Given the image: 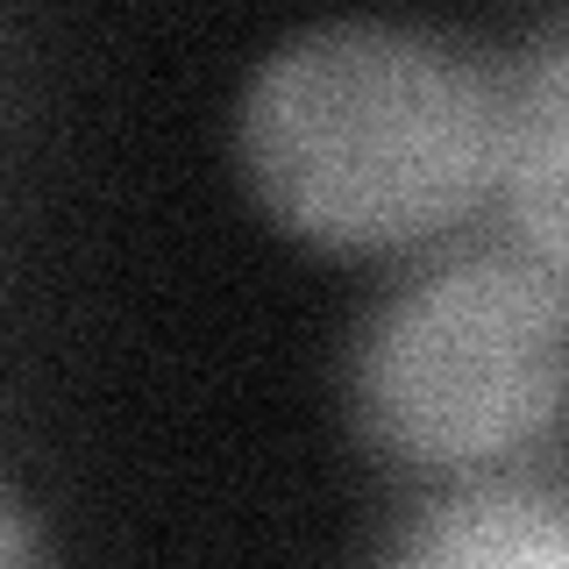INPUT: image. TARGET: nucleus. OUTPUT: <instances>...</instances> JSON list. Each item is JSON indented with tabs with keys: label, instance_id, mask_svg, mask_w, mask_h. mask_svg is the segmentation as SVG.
Segmentation results:
<instances>
[{
	"label": "nucleus",
	"instance_id": "obj_2",
	"mask_svg": "<svg viewBox=\"0 0 569 569\" xmlns=\"http://www.w3.org/2000/svg\"><path fill=\"white\" fill-rule=\"evenodd\" d=\"M349 413L413 470H485L569 413V284L520 242L420 263L349 349Z\"/></svg>",
	"mask_w": 569,
	"mask_h": 569
},
{
	"label": "nucleus",
	"instance_id": "obj_3",
	"mask_svg": "<svg viewBox=\"0 0 569 569\" xmlns=\"http://www.w3.org/2000/svg\"><path fill=\"white\" fill-rule=\"evenodd\" d=\"M378 569H569V477H462L406 512Z\"/></svg>",
	"mask_w": 569,
	"mask_h": 569
},
{
	"label": "nucleus",
	"instance_id": "obj_5",
	"mask_svg": "<svg viewBox=\"0 0 569 569\" xmlns=\"http://www.w3.org/2000/svg\"><path fill=\"white\" fill-rule=\"evenodd\" d=\"M0 569H43V533H36L29 498L0 477Z\"/></svg>",
	"mask_w": 569,
	"mask_h": 569
},
{
	"label": "nucleus",
	"instance_id": "obj_4",
	"mask_svg": "<svg viewBox=\"0 0 569 569\" xmlns=\"http://www.w3.org/2000/svg\"><path fill=\"white\" fill-rule=\"evenodd\" d=\"M498 192L520 249L569 284V14L548 22L498 79Z\"/></svg>",
	"mask_w": 569,
	"mask_h": 569
},
{
	"label": "nucleus",
	"instance_id": "obj_1",
	"mask_svg": "<svg viewBox=\"0 0 569 569\" xmlns=\"http://www.w3.org/2000/svg\"><path fill=\"white\" fill-rule=\"evenodd\" d=\"M236 142L284 228L335 249L420 242L498 178V79L406 22H313L249 71Z\"/></svg>",
	"mask_w": 569,
	"mask_h": 569
}]
</instances>
